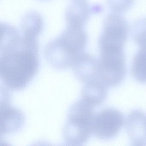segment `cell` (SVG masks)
Here are the masks:
<instances>
[{
	"instance_id": "cell-10",
	"label": "cell",
	"mask_w": 146,
	"mask_h": 146,
	"mask_svg": "<svg viewBox=\"0 0 146 146\" xmlns=\"http://www.w3.org/2000/svg\"><path fill=\"white\" fill-rule=\"evenodd\" d=\"M81 98L95 107L102 104L108 94V88L99 78L84 83Z\"/></svg>"
},
{
	"instance_id": "cell-1",
	"label": "cell",
	"mask_w": 146,
	"mask_h": 146,
	"mask_svg": "<svg viewBox=\"0 0 146 146\" xmlns=\"http://www.w3.org/2000/svg\"><path fill=\"white\" fill-rule=\"evenodd\" d=\"M0 75L4 87L19 91L27 87L39 68V46L36 38L20 36L15 28H3Z\"/></svg>"
},
{
	"instance_id": "cell-3",
	"label": "cell",
	"mask_w": 146,
	"mask_h": 146,
	"mask_svg": "<svg viewBox=\"0 0 146 146\" xmlns=\"http://www.w3.org/2000/svg\"><path fill=\"white\" fill-rule=\"evenodd\" d=\"M94 108L82 98L70 107L63 129V137L68 145H82L90 138L95 114Z\"/></svg>"
},
{
	"instance_id": "cell-7",
	"label": "cell",
	"mask_w": 146,
	"mask_h": 146,
	"mask_svg": "<svg viewBox=\"0 0 146 146\" xmlns=\"http://www.w3.org/2000/svg\"><path fill=\"white\" fill-rule=\"evenodd\" d=\"M126 130L133 146H146V113L139 110H134L126 119Z\"/></svg>"
},
{
	"instance_id": "cell-2",
	"label": "cell",
	"mask_w": 146,
	"mask_h": 146,
	"mask_svg": "<svg viewBox=\"0 0 146 146\" xmlns=\"http://www.w3.org/2000/svg\"><path fill=\"white\" fill-rule=\"evenodd\" d=\"M68 27L58 38L48 44L45 56L48 63L58 70L72 67L84 53L88 36L83 26L68 24Z\"/></svg>"
},
{
	"instance_id": "cell-6",
	"label": "cell",
	"mask_w": 146,
	"mask_h": 146,
	"mask_svg": "<svg viewBox=\"0 0 146 146\" xmlns=\"http://www.w3.org/2000/svg\"><path fill=\"white\" fill-rule=\"evenodd\" d=\"M124 122L121 112L114 108H105L95 114L93 134L100 140L112 139L117 135Z\"/></svg>"
},
{
	"instance_id": "cell-5",
	"label": "cell",
	"mask_w": 146,
	"mask_h": 146,
	"mask_svg": "<svg viewBox=\"0 0 146 146\" xmlns=\"http://www.w3.org/2000/svg\"><path fill=\"white\" fill-rule=\"evenodd\" d=\"M129 32L127 21L119 13H112L105 19L103 30L99 41V48L117 47L123 48Z\"/></svg>"
},
{
	"instance_id": "cell-12",
	"label": "cell",
	"mask_w": 146,
	"mask_h": 146,
	"mask_svg": "<svg viewBox=\"0 0 146 146\" xmlns=\"http://www.w3.org/2000/svg\"><path fill=\"white\" fill-rule=\"evenodd\" d=\"M131 35L135 42L141 48H146V19H138L133 24Z\"/></svg>"
},
{
	"instance_id": "cell-8",
	"label": "cell",
	"mask_w": 146,
	"mask_h": 146,
	"mask_svg": "<svg viewBox=\"0 0 146 146\" xmlns=\"http://www.w3.org/2000/svg\"><path fill=\"white\" fill-rule=\"evenodd\" d=\"M72 67L76 77L84 83L99 78L98 60L88 54H83Z\"/></svg>"
},
{
	"instance_id": "cell-4",
	"label": "cell",
	"mask_w": 146,
	"mask_h": 146,
	"mask_svg": "<svg viewBox=\"0 0 146 146\" xmlns=\"http://www.w3.org/2000/svg\"><path fill=\"white\" fill-rule=\"evenodd\" d=\"M99 49V78L108 88H114L120 84L126 76L123 48L110 46Z\"/></svg>"
},
{
	"instance_id": "cell-11",
	"label": "cell",
	"mask_w": 146,
	"mask_h": 146,
	"mask_svg": "<svg viewBox=\"0 0 146 146\" xmlns=\"http://www.w3.org/2000/svg\"><path fill=\"white\" fill-rule=\"evenodd\" d=\"M131 74L137 82L146 84V48H141L133 58Z\"/></svg>"
},
{
	"instance_id": "cell-13",
	"label": "cell",
	"mask_w": 146,
	"mask_h": 146,
	"mask_svg": "<svg viewBox=\"0 0 146 146\" xmlns=\"http://www.w3.org/2000/svg\"><path fill=\"white\" fill-rule=\"evenodd\" d=\"M107 2L113 12L120 14L131 7L134 0H107Z\"/></svg>"
},
{
	"instance_id": "cell-9",
	"label": "cell",
	"mask_w": 146,
	"mask_h": 146,
	"mask_svg": "<svg viewBox=\"0 0 146 146\" xmlns=\"http://www.w3.org/2000/svg\"><path fill=\"white\" fill-rule=\"evenodd\" d=\"M1 135L11 134L21 128L24 122L23 113L20 110L7 106L1 105Z\"/></svg>"
}]
</instances>
